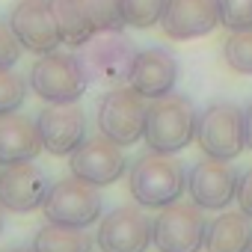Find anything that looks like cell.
<instances>
[{"instance_id": "1", "label": "cell", "mask_w": 252, "mask_h": 252, "mask_svg": "<svg viewBox=\"0 0 252 252\" xmlns=\"http://www.w3.org/2000/svg\"><path fill=\"white\" fill-rule=\"evenodd\" d=\"M199 110L187 95H160L152 98L146 116V146L160 155H178L196 140Z\"/></svg>"}, {"instance_id": "2", "label": "cell", "mask_w": 252, "mask_h": 252, "mask_svg": "<svg viewBox=\"0 0 252 252\" xmlns=\"http://www.w3.org/2000/svg\"><path fill=\"white\" fill-rule=\"evenodd\" d=\"M187 175L172 155L149 152L128 172V193L143 208H166L181 199Z\"/></svg>"}, {"instance_id": "3", "label": "cell", "mask_w": 252, "mask_h": 252, "mask_svg": "<svg viewBox=\"0 0 252 252\" xmlns=\"http://www.w3.org/2000/svg\"><path fill=\"white\" fill-rule=\"evenodd\" d=\"M89 77L77 54H42L30 68V89L48 104H74L83 98Z\"/></svg>"}, {"instance_id": "4", "label": "cell", "mask_w": 252, "mask_h": 252, "mask_svg": "<svg viewBox=\"0 0 252 252\" xmlns=\"http://www.w3.org/2000/svg\"><path fill=\"white\" fill-rule=\"evenodd\" d=\"M149 98L140 95L131 83L116 86L98 101V131L119 146H134L146 134Z\"/></svg>"}, {"instance_id": "5", "label": "cell", "mask_w": 252, "mask_h": 252, "mask_svg": "<svg viewBox=\"0 0 252 252\" xmlns=\"http://www.w3.org/2000/svg\"><path fill=\"white\" fill-rule=\"evenodd\" d=\"M196 143H199L202 155H208V158L234 160L246 149L243 110L231 101H214L211 107H205L199 116Z\"/></svg>"}, {"instance_id": "6", "label": "cell", "mask_w": 252, "mask_h": 252, "mask_svg": "<svg viewBox=\"0 0 252 252\" xmlns=\"http://www.w3.org/2000/svg\"><path fill=\"white\" fill-rule=\"evenodd\" d=\"M48 222L60 225H74V228H89L104 217V196L95 184L83 178H65L57 181L42 205Z\"/></svg>"}, {"instance_id": "7", "label": "cell", "mask_w": 252, "mask_h": 252, "mask_svg": "<svg viewBox=\"0 0 252 252\" xmlns=\"http://www.w3.org/2000/svg\"><path fill=\"white\" fill-rule=\"evenodd\" d=\"M80 65L89 83H122L128 80L131 65L137 60V48L128 36L119 33H95L80 45Z\"/></svg>"}, {"instance_id": "8", "label": "cell", "mask_w": 252, "mask_h": 252, "mask_svg": "<svg viewBox=\"0 0 252 252\" xmlns=\"http://www.w3.org/2000/svg\"><path fill=\"white\" fill-rule=\"evenodd\" d=\"M208 220L202 217V208L193 202H172L160 208L155 217V237L152 243L160 252H199L205 246Z\"/></svg>"}, {"instance_id": "9", "label": "cell", "mask_w": 252, "mask_h": 252, "mask_svg": "<svg viewBox=\"0 0 252 252\" xmlns=\"http://www.w3.org/2000/svg\"><path fill=\"white\" fill-rule=\"evenodd\" d=\"M155 237V220L137 205H119L98 220L95 243L101 252H146Z\"/></svg>"}, {"instance_id": "10", "label": "cell", "mask_w": 252, "mask_h": 252, "mask_svg": "<svg viewBox=\"0 0 252 252\" xmlns=\"http://www.w3.org/2000/svg\"><path fill=\"white\" fill-rule=\"evenodd\" d=\"M68 166H71L74 178H83L95 187H107V184H116L128 172V158H125L119 143H113L110 137L101 134V137L83 140L68 155Z\"/></svg>"}, {"instance_id": "11", "label": "cell", "mask_w": 252, "mask_h": 252, "mask_svg": "<svg viewBox=\"0 0 252 252\" xmlns=\"http://www.w3.org/2000/svg\"><path fill=\"white\" fill-rule=\"evenodd\" d=\"M51 187V175L42 166H36V160L9 163L0 169V205L12 214H30L42 208Z\"/></svg>"}, {"instance_id": "12", "label": "cell", "mask_w": 252, "mask_h": 252, "mask_svg": "<svg viewBox=\"0 0 252 252\" xmlns=\"http://www.w3.org/2000/svg\"><path fill=\"white\" fill-rule=\"evenodd\" d=\"M237 169L228 166V160L220 158H208L193 163V169L187 172V190L190 199L202 208V211H222L228 208V202L237 199Z\"/></svg>"}, {"instance_id": "13", "label": "cell", "mask_w": 252, "mask_h": 252, "mask_svg": "<svg viewBox=\"0 0 252 252\" xmlns=\"http://www.w3.org/2000/svg\"><path fill=\"white\" fill-rule=\"evenodd\" d=\"M9 27L21 48L30 54H51L60 48V27L51 9V0H21L9 15Z\"/></svg>"}, {"instance_id": "14", "label": "cell", "mask_w": 252, "mask_h": 252, "mask_svg": "<svg viewBox=\"0 0 252 252\" xmlns=\"http://www.w3.org/2000/svg\"><path fill=\"white\" fill-rule=\"evenodd\" d=\"M39 137L48 155L65 158L86 140V113L74 104H48L39 119Z\"/></svg>"}, {"instance_id": "15", "label": "cell", "mask_w": 252, "mask_h": 252, "mask_svg": "<svg viewBox=\"0 0 252 252\" xmlns=\"http://www.w3.org/2000/svg\"><path fill=\"white\" fill-rule=\"evenodd\" d=\"M220 24L217 0H166V9L160 15V27L169 39L187 42L214 33Z\"/></svg>"}, {"instance_id": "16", "label": "cell", "mask_w": 252, "mask_h": 252, "mask_svg": "<svg viewBox=\"0 0 252 252\" xmlns=\"http://www.w3.org/2000/svg\"><path fill=\"white\" fill-rule=\"evenodd\" d=\"M178 74H181V65L169 51L149 48V51L137 54V60L131 65V74H128V83L152 101V98L169 95L178 83Z\"/></svg>"}, {"instance_id": "17", "label": "cell", "mask_w": 252, "mask_h": 252, "mask_svg": "<svg viewBox=\"0 0 252 252\" xmlns=\"http://www.w3.org/2000/svg\"><path fill=\"white\" fill-rule=\"evenodd\" d=\"M39 152H45V146L39 137V125L33 119L18 113L0 116V166L36 160Z\"/></svg>"}, {"instance_id": "18", "label": "cell", "mask_w": 252, "mask_h": 252, "mask_svg": "<svg viewBox=\"0 0 252 252\" xmlns=\"http://www.w3.org/2000/svg\"><path fill=\"white\" fill-rule=\"evenodd\" d=\"M252 222L243 211H222L208 222L205 252H249Z\"/></svg>"}, {"instance_id": "19", "label": "cell", "mask_w": 252, "mask_h": 252, "mask_svg": "<svg viewBox=\"0 0 252 252\" xmlns=\"http://www.w3.org/2000/svg\"><path fill=\"white\" fill-rule=\"evenodd\" d=\"M51 9H54L57 27H60V39L65 45L80 48L86 39H92L98 33L80 0H51Z\"/></svg>"}, {"instance_id": "20", "label": "cell", "mask_w": 252, "mask_h": 252, "mask_svg": "<svg viewBox=\"0 0 252 252\" xmlns=\"http://www.w3.org/2000/svg\"><path fill=\"white\" fill-rule=\"evenodd\" d=\"M92 243L95 240L86 234V228L60 225V222H48L33 237L36 252H92Z\"/></svg>"}, {"instance_id": "21", "label": "cell", "mask_w": 252, "mask_h": 252, "mask_svg": "<svg viewBox=\"0 0 252 252\" xmlns=\"http://www.w3.org/2000/svg\"><path fill=\"white\" fill-rule=\"evenodd\" d=\"M222 60L234 74H252V27L231 30V36L222 45Z\"/></svg>"}, {"instance_id": "22", "label": "cell", "mask_w": 252, "mask_h": 252, "mask_svg": "<svg viewBox=\"0 0 252 252\" xmlns=\"http://www.w3.org/2000/svg\"><path fill=\"white\" fill-rule=\"evenodd\" d=\"M80 3L98 33H119L128 27L122 15V0H80Z\"/></svg>"}, {"instance_id": "23", "label": "cell", "mask_w": 252, "mask_h": 252, "mask_svg": "<svg viewBox=\"0 0 252 252\" xmlns=\"http://www.w3.org/2000/svg\"><path fill=\"white\" fill-rule=\"evenodd\" d=\"M163 9H166V0H122L125 24H131L137 30H149V27L160 24Z\"/></svg>"}, {"instance_id": "24", "label": "cell", "mask_w": 252, "mask_h": 252, "mask_svg": "<svg viewBox=\"0 0 252 252\" xmlns=\"http://www.w3.org/2000/svg\"><path fill=\"white\" fill-rule=\"evenodd\" d=\"M27 98V83L12 68H0V116L15 113Z\"/></svg>"}, {"instance_id": "25", "label": "cell", "mask_w": 252, "mask_h": 252, "mask_svg": "<svg viewBox=\"0 0 252 252\" xmlns=\"http://www.w3.org/2000/svg\"><path fill=\"white\" fill-rule=\"evenodd\" d=\"M220 24L225 30H249L252 27V0H217Z\"/></svg>"}, {"instance_id": "26", "label": "cell", "mask_w": 252, "mask_h": 252, "mask_svg": "<svg viewBox=\"0 0 252 252\" xmlns=\"http://www.w3.org/2000/svg\"><path fill=\"white\" fill-rule=\"evenodd\" d=\"M21 42L6 21H0V68H12L21 60Z\"/></svg>"}, {"instance_id": "27", "label": "cell", "mask_w": 252, "mask_h": 252, "mask_svg": "<svg viewBox=\"0 0 252 252\" xmlns=\"http://www.w3.org/2000/svg\"><path fill=\"white\" fill-rule=\"evenodd\" d=\"M237 205L252 220V169H246L240 175V181H237Z\"/></svg>"}, {"instance_id": "28", "label": "cell", "mask_w": 252, "mask_h": 252, "mask_svg": "<svg viewBox=\"0 0 252 252\" xmlns=\"http://www.w3.org/2000/svg\"><path fill=\"white\" fill-rule=\"evenodd\" d=\"M243 131H246V149H252V101L243 110Z\"/></svg>"}, {"instance_id": "29", "label": "cell", "mask_w": 252, "mask_h": 252, "mask_svg": "<svg viewBox=\"0 0 252 252\" xmlns=\"http://www.w3.org/2000/svg\"><path fill=\"white\" fill-rule=\"evenodd\" d=\"M9 252H36L33 246H15V249H9Z\"/></svg>"}, {"instance_id": "30", "label": "cell", "mask_w": 252, "mask_h": 252, "mask_svg": "<svg viewBox=\"0 0 252 252\" xmlns=\"http://www.w3.org/2000/svg\"><path fill=\"white\" fill-rule=\"evenodd\" d=\"M3 211H6V208H3V205H0V231H3V222H6V217H3Z\"/></svg>"}, {"instance_id": "31", "label": "cell", "mask_w": 252, "mask_h": 252, "mask_svg": "<svg viewBox=\"0 0 252 252\" xmlns=\"http://www.w3.org/2000/svg\"><path fill=\"white\" fill-rule=\"evenodd\" d=\"M249 252H252V246H249Z\"/></svg>"}]
</instances>
